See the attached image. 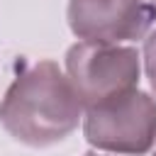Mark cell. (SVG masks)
Returning a JSON list of instances; mask_svg holds the SVG:
<instances>
[{"label":"cell","mask_w":156,"mask_h":156,"mask_svg":"<svg viewBox=\"0 0 156 156\" xmlns=\"http://www.w3.org/2000/svg\"><path fill=\"white\" fill-rule=\"evenodd\" d=\"M83 119V105L56 61L29 63L0 102V124L20 144L44 149L63 141Z\"/></svg>","instance_id":"obj_1"},{"label":"cell","mask_w":156,"mask_h":156,"mask_svg":"<svg viewBox=\"0 0 156 156\" xmlns=\"http://www.w3.org/2000/svg\"><path fill=\"white\" fill-rule=\"evenodd\" d=\"M85 141L100 151L141 156L156 141V98L134 88L83 110Z\"/></svg>","instance_id":"obj_2"},{"label":"cell","mask_w":156,"mask_h":156,"mask_svg":"<svg viewBox=\"0 0 156 156\" xmlns=\"http://www.w3.org/2000/svg\"><path fill=\"white\" fill-rule=\"evenodd\" d=\"M66 78L83 110L139 85L141 56L134 46L78 41L66 51Z\"/></svg>","instance_id":"obj_3"},{"label":"cell","mask_w":156,"mask_h":156,"mask_svg":"<svg viewBox=\"0 0 156 156\" xmlns=\"http://www.w3.org/2000/svg\"><path fill=\"white\" fill-rule=\"evenodd\" d=\"M68 27L83 41L122 44L149 34L156 7L149 0H68Z\"/></svg>","instance_id":"obj_4"},{"label":"cell","mask_w":156,"mask_h":156,"mask_svg":"<svg viewBox=\"0 0 156 156\" xmlns=\"http://www.w3.org/2000/svg\"><path fill=\"white\" fill-rule=\"evenodd\" d=\"M144 73L149 78V85H151V93L156 95V29L144 39Z\"/></svg>","instance_id":"obj_5"},{"label":"cell","mask_w":156,"mask_h":156,"mask_svg":"<svg viewBox=\"0 0 156 156\" xmlns=\"http://www.w3.org/2000/svg\"><path fill=\"white\" fill-rule=\"evenodd\" d=\"M83 156H100V154H93V151H90V154H83Z\"/></svg>","instance_id":"obj_6"},{"label":"cell","mask_w":156,"mask_h":156,"mask_svg":"<svg viewBox=\"0 0 156 156\" xmlns=\"http://www.w3.org/2000/svg\"><path fill=\"white\" fill-rule=\"evenodd\" d=\"M149 2H151V5H154V7H156V0H149Z\"/></svg>","instance_id":"obj_7"},{"label":"cell","mask_w":156,"mask_h":156,"mask_svg":"<svg viewBox=\"0 0 156 156\" xmlns=\"http://www.w3.org/2000/svg\"><path fill=\"white\" fill-rule=\"evenodd\" d=\"M154 156H156V151H154Z\"/></svg>","instance_id":"obj_8"}]
</instances>
